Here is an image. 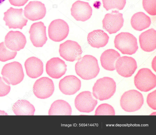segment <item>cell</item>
<instances>
[{
	"instance_id": "2",
	"label": "cell",
	"mask_w": 156,
	"mask_h": 135,
	"mask_svg": "<svg viewBox=\"0 0 156 135\" xmlns=\"http://www.w3.org/2000/svg\"><path fill=\"white\" fill-rule=\"evenodd\" d=\"M116 83L112 78L104 77L97 80L93 87V95L100 101L108 99L115 92Z\"/></svg>"
},
{
	"instance_id": "32",
	"label": "cell",
	"mask_w": 156,
	"mask_h": 135,
	"mask_svg": "<svg viewBox=\"0 0 156 135\" xmlns=\"http://www.w3.org/2000/svg\"><path fill=\"white\" fill-rule=\"evenodd\" d=\"M156 90L149 93L147 97V102L149 106L152 109L156 110Z\"/></svg>"
},
{
	"instance_id": "33",
	"label": "cell",
	"mask_w": 156,
	"mask_h": 135,
	"mask_svg": "<svg viewBox=\"0 0 156 135\" xmlns=\"http://www.w3.org/2000/svg\"><path fill=\"white\" fill-rule=\"evenodd\" d=\"M29 0H9L11 4L17 6H24Z\"/></svg>"
},
{
	"instance_id": "23",
	"label": "cell",
	"mask_w": 156,
	"mask_h": 135,
	"mask_svg": "<svg viewBox=\"0 0 156 135\" xmlns=\"http://www.w3.org/2000/svg\"><path fill=\"white\" fill-rule=\"evenodd\" d=\"M120 57V54L115 50L107 49L104 51L101 56V65L105 70L114 71L115 69V62Z\"/></svg>"
},
{
	"instance_id": "13",
	"label": "cell",
	"mask_w": 156,
	"mask_h": 135,
	"mask_svg": "<svg viewBox=\"0 0 156 135\" xmlns=\"http://www.w3.org/2000/svg\"><path fill=\"white\" fill-rule=\"evenodd\" d=\"M29 33L30 40L36 47H42L48 40L46 27L42 21L33 23L30 27Z\"/></svg>"
},
{
	"instance_id": "1",
	"label": "cell",
	"mask_w": 156,
	"mask_h": 135,
	"mask_svg": "<svg viewBox=\"0 0 156 135\" xmlns=\"http://www.w3.org/2000/svg\"><path fill=\"white\" fill-rule=\"evenodd\" d=\"M75 70L77 75L83 80L94 78L100 71L98 61L92 55H85L76 63Z\"/></svg>"
},
{
	"instance_id": "16",
	"label": "cell",
	"mask_w": 156,
	"mask_h": 135,
	"mask_svg": "<svg viewBox=\"0 0 156 135\" xmlns=\"http://www.w3.org/2000/svg\"><path fill=\"white\" fill-rule=\"evenodd\" d=\"M46 8L44 4L40 1H30L26 6L24 15L33 21L42 19L45 16Z\"/></svg>"
},
{
	"instance_id": "24",
	"label": "cell",
	"mask_w": 156,
	"mask_h": 135,
	"mask_svg": "<svg viewBox=\"0 0 156 135\" xmlns=\"http://www.w3.org/2000/svg\"><path fill=\"white\" fill-rule=\"evenodd\" d=\"M131 24L135 30L141 31L148 28L151 23L150 18L143 12L134 14L131 19Z\"/></svg>"
},
{
	"instance_id": "18",
	"label": "cell",
	"mask_w": 156,
	"mask_h": 135,
	"mask_svg": "<svg viewBox=\"0 0 156 135\" xmlns=\"http://www.w3.org/2000/svg\"><path fill=\"white\" fill-rule=\"evenodd\" d=\"M71 15L77 21H85L91 17L92 9L87 2L78 0L72 5Z\"/></svg>"
},
{
	"instance_id": "28",
	"label": "cell",
	"mask_w": 156,
	"mask_h": 135,
	"mask_svg": "<svg viewBox=\"0 0 156 135\" xmlns=\"http://www.w3.org/2000/svg\"><path fill=\"white\" fill-rule=\"evenodd\" d=\"M17 54L16 51H10L3 42L0 43V61L5 62L15 58Z\"/></svg>"
},
{
	"instance_id": "19",
	"label": "cell",
	"mask_w": 156,
	"mask_h": 135,
	"mask_svg": "<svg viewBox=\"0 0 156 135\" xmlns=\"http://www.w3.org/2000/svg\"><path fill=\"white\" fill-rule=\"evenodd\" d=\"M81 87V81L73 75L65 77L59 83L60 90L66 95H71L75 94L80 90Z\"/></svg>"
},
{
	"instance_id": "20",
	"label": "cell",
	"mask_w": 156,
	"mask_h": 135,
	"mask_svg": "<svg viewBox=\"0 0 156 135\" xmlns=\"http://www.w3.org/2000/svg\"><path fill=\"white\" fill-rule=\"evenodd\" d=\"M27 75L31 78H36L41 76L43 72V63L38 58H29L24 62Z\"/></svg>"
},
{
	"instance_id": "30",
	"label": "cell",
	"mask_w": 156,
	"mask_h": 135,
	"mask_svg": "<svg viewBox=\"0 0 156 135\" xmlns=\"http://www.w3.org/2000/svg\"><path fill=\"white\" fill-rule=\"evenodd\" d=\"M156 0H143V8L149 14L152 16L156 15Z\"/></svg>"
},
{
	"instance_id": "3",
	"label": "cell",
	"mask_w": 156,
	"mask_h": 135,
	"mask_svg": "<svg viewBox=\"0 0 156 135\" xmlns=\"http://www.w3.org/2000/svg\"><path fill=\"white\" fill-rule=\"evenodd\" d=\"M1 73L5 82L8 84L12 85L20 83L23 80L24 76L22 65L16 61L4 65Z\"/></svg>"
},
{
	"instance_id": "26",
	"label": "cell",
	"mask_w": 156,
	"mask_h": 135,
	"mask_svg": "<svg viewBox=\"0 0 156 135\" xmlns=\"http://www.w3.org/2000/svg\"><path fill=\"white\" fill-rule=\"evenodd\" d=\"M12 110L16 115H34L35 111L34 106L29 101L19 99L12 107Z\"/></svg>"
},
{
	"instance_id": "4",
	"label": "cell",
	"mask_w": 156,
	"mask_h": 135,
	"mask_svg": "<svg viewBox=\"0 0 156 135\" xmlns=\"http://www.w3.org/2000/svg\"><path fill=\"white\" fill-rule=\"evenodd\" d=\"M114 43L115 47L123 54L132 55L138 48L136 38L128 32H121L116 36Z\"/></svg>"
},
{
	"instance_id": "8",
	"label": "cell",
	"mask_w": 156,
	"mask_h": 135,
	"mask_svg": "<svg viewBox=\"0 0 156 135\" xmlns=\"http://www.w3.org/2000/svg\"><path fill=\"white\" fill-rule=\"evenodd\" d=\"M4 14L3 20L5 22V25L9 29H22L27 25L28 20L24 17L22 9H15L11 7Z\"/></svg>"
},
{
	"instance_id": "10",
	"label": "cell",
	"mask_w": 156,
	"mask_h": 135,
	"mask_svg": "<svg viewBox=\"0 0 156 135\" xmlns=\"http://www.w3.org/2000/svg\"><path fill=\"white\" fill-rule=\"evenodd\" d=\"M124 21L122 13L116 10H112L105 15L102 21L103 28L109 34L115 33L122 27Z\"/></svg>"
},
{
	"instance_id": "29",
	"label": "cell",
	"mask_w": 156,
	"mask_h": 135,
	"mask_svg": "<svg viewBox=\"0 0 156 135\" xmlns=\"http://www.w3.org/2000/svg\"><path fill=\"white\" fill-rule=\"evenodd\" d=\"M95 115H115L114 108L111 105L106 103L99 105L96 109Z\"/></svg>"
},
{
	"instance_id": "17",
	"label": "cell",
	"mask_w": 156,
	"mask_h": 135,
	"mask_svg": "<svg viewBox=\"0 0 156 135\" xmlns=\"http://www.w3.org/2000/svg\"><path fill=\"white\" fill-rule=\"evenodd\" d=\"M67 67V65L63 60L59 57H53L47 62L46 71L51 77L59 79L65 74Z\"/></svg>"
},
{
	"instance_id": "21",
	"label": "cell",
	"mask_w": 156,
	"mask_h": 135,
	"mask_svg": "<svg viewBox=\"0 0 156 135\" xmlns=\"http://www.w3.org/2000/svg\"><path fill=\"white\" fill-rule=\"evenodd\" d=\"M140 48L144 51L150 52L156 48V31L152 28L142 33L139 36Z\"/></svg>"
},
{
	"instance_id": "31",
	"label": "cell",
	"mask_w": 156,
	"mask_h": 135,
	"mask_svg": "<svg viewBox=\"0 0 156 135\" xmlns=\"http://www.w3.org/2000/svg\"><path fill=\"white\" fill-rule=\"evenodd\" d=\"M10 86L5 83L2 78L0 76V97L7 95L9 92Z\"/></svg>"
},
{
	"instance_id": "11",
	"label": "cell",
	"mask_w": 156,
	"mask_h": 135,
	"mask_svg": "<svg viewBox=\"0 0 156 135\" xmlns=\"http://www.w3.org/2000/svg\"><path fill=\"white\" fill-rule=\"evenodd\" d=\"M55 87L52 80L47 77H41L37 80L33 86V92L38 98L45 99L53 94Z\"/></svg>"
},
{
	"instance_id": "9",
	"label": "cell",
	"mask_w": 156,
	"mask_h": 135,
	"mask_svg": "<svg viewBox=\"0 0 156 135\" xmlns=\"http://www.w3.org/2000/svg\"><path fill=\"white\" fill-rule=\"evenodd\" d=\"M69 27L68 24L61 19L52 21L48 28V35L49 38L55 42L63 40L68 36Z\"/></svg>"
},
{
	"instance_id": "6",
	"label": "cell",
	"mask_w": 156,
	"mask_h": 135,
	"mask_svg": "<svg viewBox=\"0 0 156 135\" xmlns=\"http://www.w3.org/2000/svg\"><path fill=\"white\" fill-rule=\"evenodd\" d=\"M136 87L140 91L147 92L156 86V76L147 68L139 70L134 78Z\"/></svg>"
},
{
	"instance_id": "35",
	"label": "cell",
	"mask_w": 156,
	"mask_h": 135,
	"mask_svg": "<svg viewBox=\"0 0 156 135\" xmlns=\"http://www.w3.org/2000/svg\"></svg>"
},
{
	"instance_id": "15",
	"label": "cell",
	"mask_w": 156,
	"mask_h": 135,
	"mask_svg": "<svg viewBox=\"0 0 156 135\" xmlns=\"http://www.w3.org/2000/svg\"><path fill=\"white\" fill-rule=\"evenodd\" d=\"M26 43L25 36L19 31H10L5 37L4 43L11 51H20L24 48Z\"/></svg>"
},
{
	"instance_id": "14",
	"label": "cell",
	"mask_w": 156,
	"mask_h": 135,
	"mask_svg": "<svg viewBox=\"0 0 156 135\" xmlns=\"http://www.w3.org/2000/svg\"><path fill=\"white\" fill-rule=\"evenodd\" d=\"M115 63V69L120 76L124 77H131L137 68L135 60L131 57H119Z\"/></svg>"
},
{
	"instance_id": "7",
	"label": "cell",
	"mask_w": 156,
	"mask_h": 135,
	"mask_svg": "<svg viewBox=\"0 0 156 135\" xmlns=\"http://www.w3.org/2000/svg\"><path fill=\"white\" fill-rule=\"evenodd\" d=\"M82 51L80 46L76 42L68 40L59 45L60 55L66 61L73 62L81 58Z\"/></svg>"
},
{
	"instance_id": "27",
	"label": "cell",
	"mask_w": 156,
	"mask_h": 135,
	"mask_svg": "<svg viewBox=\"0 0 156 135\" xmlns=\"http://www.w3.org/2000/svg\"><path fill=\"white\" fill-rule=\"evenodd\" d=\"M103 7L106 11L114 9L122 10L126 4V0H102Z\"/></svg>"
},
{
	"instance_id": "22",
	"label": "cell",
	"mask_w": 156,
	"mask_h": 135,
	"mask_svg": "<svg viewBox=\"0 0 156 135\" xmlns=\"http://www.w3.org/2000/svg\"><path fill=\"white\" fill-rule=\"evenodd\" d=\"M109 37L104 31L101 29L94 30L89 32L87 41L91 46L99 48L105 47L108 43Z\"/></svg>"
},
{
	"instance_id": "34",
	"label": "cell",
	"mask_w": 156,
	"mask_h": 135,
	"mask_svg": "<svg viewBox=\"0 0 156 135\" xmlns=\"http://www.w3.org/2000/svg\"><path fill=\"white\" fill-rule=\"evenodd\" d=\"M5 1V0H0V6Z\"/></svg>"
},
{
	"instance_id": "25",
	"label": "cell",
	"mask_w": 156,
	"mask_h": 135,
	"mask_svg": "<svg viewBox=\"0 0 156 135\" xmlns=\"http://www.w3.org/2000/svg\"><path fill=\"white\" fill-rule=\"evenodd\" d=\"M72 112L71 107L67 102L58 99L52 103L48 114L49 115H71Z\"/></svg>"
},
{
	"instance_id": "5",
	"label": "cell",
	"mask_w": 156,
	"mask_h": 135,
	"mask_svg": "<svg viewBox=\"0 0 156 135\" xmlns=\"http://www.w3.org/2000/svg\"><path fill=\"white\" fill-rule=\"evenodd\" d=\"M144 103L142 94L136 90L125 92L122 96L120 104L122 108L128 112H133L140 109Z\"/></svg>"
},
{
	"instance_id": "12",
	"label": "cell",
	"mask_w": 156,
	"mask_h": 135,
	"mask_svg": "<svg viewBox=\"0 0 156 135\" xmlns=\"http://www.w3.org/2000/svg\"><path fill=\"white\" fill-rule=\"evenodd\" d=\"M98 103V101L94 99L91 92H82L75 98L74 104L76 108L80 112L90 113L93 111Z\"/></svg>"
}]
</instances>
